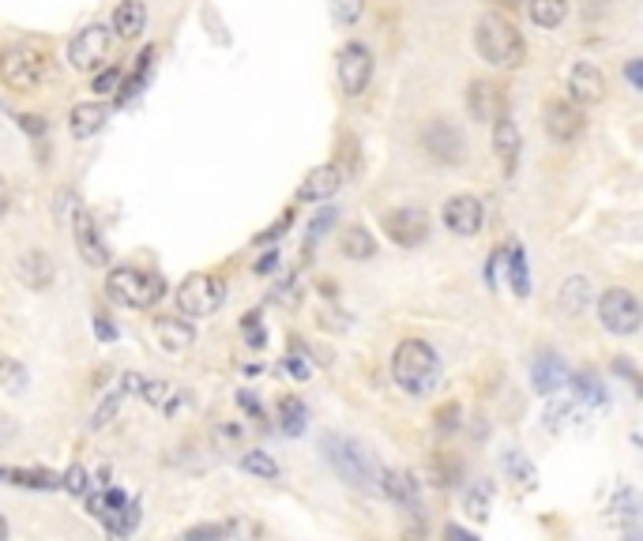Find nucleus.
<instances>
[{"instance_id":"46","label":"nucleus","mask_w":643,"mask_h":541,"mask_svg":"<svg viewBox=\"0 0 643 541\" xmlns=\"http://www.w3.org/2000/svg\"><path fill=\"white\" fill-rule=\"evenodd\" d=\"M290 226H294V211H286V215L275 218V222H271L264 233H256V241H252V245H275V241H279V237H283Z\"/></svg>"},{"instance_id":"21","label":"nucleus","mask_w":643,"mask_h":541,"mask_svg":"<svg viewBox=\"0 0 643 541\" xmlns=\"http://www.w3.org/2000/svg\"><path fill=\"white\" fill-rule=\"evenodd\" d=\"M106 106L102 102H79V106H72V113H68V132H72V140H91V136H98L102 132V124H106Z\"/></svg>"},{"instance_id":"44","label":"nucleus","mask_w":643,"mask_h":541,"mask_svg":"<svg viewBox=\"0 0 643 541\" xmlns=\"http://www.w3.org/2000/svg\"><path fill=\"white\" fill-rule=\"evenodd\" d=\"M335 218H339V211H335V207H324V211H316V218L309 222V248H313L316 241H320V237H324V233L335 226Z\"/></svg>"},{"instance_id":"48","label":"nucleus","mask_w":643,"mask_h":541,"mask_svg":"<svg viewBox=\"0 0 643 541\" xmlns=\"http://www.w3.org/2000/svg\"><path fill=\"white\" fill-rule=\"evenodd\" d=\"M283 369L290 372L294 380H309V376H313V365H309V361H305V357H301L298 350L283 357Z\"/></svg>"},{"instance_id":"47","label":"nucleus","mask_w":643,"mask_h":541,"mask_svg":"<svg viewBox=\"0 0 643 541\" xmlns=\"http://www.w3.org/2000/svg\"><path fill=\"white\" fill-rule=\"evenodd\" d=\"M117 83H121V68H102L95 76V83H91V91L95 94H113L117 91Z\"/></svg>"},{"instance_id":"56","label":"nucleus","mask_w":643,"mask_h":541,"mask_svg":"<svg viewBox=\"0 0 643 541\" xmlns=\"http://www.w3.org/2000/svg\"><path fill=\"white\" fill-rule=\"evenodd\" d=\"M444 538H448V541H478L474 534H467V530H459L455 523H452V526H444Z\"/></svg>"},{"instance_id":"31","label":"nucleus","mask_w":643,"mask_h":541,"mask_svg":"<svg viewBox=\"0 0 643 541\" xmlns=\"http://www.w3.org/2000/svg\"><path fill=\"white\" fill-rule=\"evenodd\" d=\"M568 380L576 387V402H580L583 410H587V406H606V399H610L595 372H576V376H568Z\"/></svg>"},{"instance_id":"59","label":"nucleus","mask_w":643,"mask_h":541,"mask_svg":"<svg viewBox=\"0 0 643 541\" xmlns=\"http://www.w3.org/2000/svg\"><path fill=\"white\" fill-rule=\"evenodd\" d=\"M625 541H643V538H640V530L632 526V530H628V534H625Z\"/></svg>"},{"instance_id":"34","label":"nucleus","mask_w":643,"mask_h":541,"mask_svg":"<svg viewBox=\"0 0 643 541\" xmlns=\"http://www.w3.org/2000/svg\"><path fill=\"white\" fill-rule=\"evenodd\" d=\"M241 470L245 474H252V478H264V481H275L283 470H279V463L267 455V451H260V448H252V451H245L241 455Z\"/></svg>"},{"instance_id":"41","label":"nucleus","mask_w":643,"mask_h":541,"mask_svg":"<svg viewBox=\"0 0 643 541\" xmlns=\"http://www.w3.org/2000/svg\"><path fill=\"white\" fill-rule=\"evenodd\" d=\"M241 327H245V342H249V346H256V350H264V346H267L264 316H260V312H245Z\"/></svg>"},{"instance_id":"22","label":"nucleus","mask_w":643,"mask_h":541,"mask_svg":"<svg viewBox=\"0 0 643 541\" xmlns=\"http://www.w3.org/2000/svg\"><path fill=\"white\" fill-rule=\"evenodd\" d=\"M140 395L151 402L155 410H162V414H177V410L189 402V391H185V387H177V384H170V380H143Z\"/></svg>"},{"instance_id":"16","label":"nucleus","mask_w":643,"mask_h":541,"mask_svg":"<svg viewBox=\"0 0 643 541\" xmlns=\"http://www.w3.org/2000/svg\"><path fill=\"white\" fill-rule=\"evenodd\" d=\"M568 91H572V102L580 106H598L606 98V76L598 72L595 64L580 61L572 72H568Z\"/></svg>"},{"instance_id":"42","label":"nucleus","mask_w":643,"mask_h":541,"mask_svg":"<svg viewBox=\"0 0 643 541\" xmlns=\"http://www.w3.org/2000/svg\"><path fill=\"white\" fill-rule=\"evenodd\" d=\"M433 421H437V433H455L459 421H463V406H459V402H444L437 414H433Z\"/></svg>"},{"instance_id":"8","label":"nucleus","mask_w":643,"mask_h":541,"mask_svg":"<svg viewBox=\"0 0 643 541\" xmlns=\"http://www.w3.org/2000/svg\"><path fill=\"white\" fill-rule=\"evenodd\" d=\"M598 320H602V327L610 335H636L643 320L640 301L628 290H606V294L598 297Z\"/></svg>"},{"instance_id":"2","label":"nucleus","mask_w":643,"mask_h":541,"mask_svg":"<svg viewBox=\"0 0 643 541\" xmlns=\"http://www.w3.org/2000/svg\"><path fill=\"white\" fill-rule=\"evenodd\" d=\"M392 380L403 387L407 395H414V399L429 395L440 380L437 350L422 339H403L392 354Z\"/></svg>"},{"instance_id":"9","label":"nucleus","mask_w":643,"mask_h":541,"mask_svg":"<svg viewBox=\"0 0 643 541\" xmlns=\"http://www.w3.org/2000/svg\"><path fill=\"white\" fill-rule=\"evenodd\" d=\"M339 83L350 98L365 94V87L373 83V49L361 46V42L339 49Z\"/></svg>"},{"instance_id":"6","label":"nucleus","mask_w":643,"mask_h":541,"mask_svg":"<svg viewBox=\"0 0 643 541\" xmlns=\"http://www.w3.org/2000/svg\"><path fill=\"white\" fill-rule=\"evenodd\" d=\"M226 301V282L219 275H192L177 286V309L192 316V320H204V316H215Z\"/></svg>"},{"instance_id":"1","label":"nucleus","mask_w":643,"mask_h":541,"mask_svg":"<svg viewBox=\"0 0 643 541\" xmlns=\"http://www.w3.org/2000/svg\"><path fill=\"white\" fill-rule=\"evenodd\" d=\"M320 451L328 466L346 481L354 485L361 493H380V470L384 466L373 459V451H365V444H358L354 436H343V433H324L320 436Z\"/></svg>"},{"instance_id":"53","label":"nucleus","mask_w":643,"mask_h":541,"mask_svg":"<svg viewBox=\"0 0 643 541\" xmlns=\"http://www.w3.org/2000/svg\"><path fill=\"white\" fill-rule=\"evenodd\" d=\"M95 331H98V339H102V342H113V339H117V327H113L110 320H106V316H95Z\"/></svg>"},{"instance_id":"55","label":"nucleus","mask_w":643,"mask_h":541,"mask_svg":"<svg viewBox=\"0 0 643 541\" xmlns=\"http://www.w3.org/2000/svg\"><path fill=\"white\" fill-rule=\"evenodd\" d=\"M12 211V192H8V181L0 177V218Z\"/></svg>"},{"instance_id":"30","label":"nucleus","mask_w":643,"mask_h":541,"mask_svg":"<svg viewBox=\"0 0 643 541\" xmlns=\"http://www.w3.org/2000/svg\"><path fill=\"white\" fill-rule=\"evenodd\" d=\"M305 425H309V406H305L298 395H286V399L279 402V429H283L286 436H301Z\"/></svg>"},{"instance_id":"37","label":"nucleus","mask_w":643,"mask_h":541,"mask_svg":"<svg viewBox=\"0 0 643 541\" xmlns=\"http://www.w3.org/2000/svg\"><path fill=\"white\" fill-rule=\"evenodd\" d=\"M0 384L8 387V391H27L31 376L23 369V361H16V357H0Z\"/></svg>"},{"instance_id":"15","label":"nucleus","mask_w":643,"mask_h":541,"mask_svg":"<svg viewBox=\"0 0 643 541\" xmlns=\"http://www.w3.org/2000/svg\"><path fill=\"white\" fill-rule=\"evenodd\" d=\"M16 275H19V282H23L27 290H49V286H53V279H57V263H53V256H49V252H42V248H31V252H23V256H19Z\"/></svg>"},{"instance_id":"4","label":"nucleus","mask_w":643,"mask_h":541,"mask_svg":"<svg viewBox=\"0 0 643 541\" xmlns=\"http://www.w3.org/2000/svg\"><path fill=\"white\" fill-rule=\"evenodd\" d=\"M106 294L121 309L143 312L166 297V279L155 275V271H143V267H113L110 279H106Z\"/></svg>"},{"instance_id":"33","label":"nucleus","mask_w":643,"mask_h":541,"mask_svg":"<svg viewBox=\"0 0 643 541\" xmlns=\"http://www.w3.org/2000/svg\"><path fill=\"white\" fill-rule=\"evenodd\" d=\"M504 256H508V279H512V290H516V297H527V294H531L527 252H523L519 245H508V248H504Z\"/></svg>"},{"instance_id":"24","label":"nucleus","mask_w":643,"mask_h":541,"mask_svg":"<svg viewBox=\"0 0 643 541\" xmlns=\"http://www.w3.org/2000/svg\"><path fill=\"white\" fill-rule=\"evenodd\" d=\"M380 493L392 496L395 504H407V508H418V478L407 474V470H380Z\"/></svg>"},{"instance_id":"17","label":"nucleus","mask_w":643,"mask_h":541,"mask_svg":"<svg viewBox=\"0 0 643 541\" xmlns=\"http://www.w3.org/2000/svg\"><path fill=\"white\" fill-rule=\"evenodd\" d=\"M343 181H346V173L339 170V166L324 162V166H316V170L305 173V181H301V188H298V200L301 203L331 200V196L343 188Z\"/></svg>"},{"instance_id":"50","label":"nucleus","mask_w":643,"mask_h":541,"mask_svg":"<svg viewBox=\"0 0 643 541\" xmlns=\"http://www.w3.org/2000/svg\"><path fill=\"white\" fill-rule=\"evenodd\" d=\"M613 372H617L621 380H628L632 387H640V372L632 365V357H613Z\"/></svg>"},{"instance_id":"58","label":"nucleus","mask_w":643,"mask_h":541,"mask_svg":"<svg viewBox=\"0 0 643 541\" xmlns=\"http://www.w3.org/2000/svg\"><path fill=\"white\" fill-rule=\"evenodd\" d=\"M493 4H501V8H516V4H523V0H493Z\"/></svg>"},{"instance_id":"40","label":"nucleus","mask_w":643,"mask_h":541,"mask_svg":"<svg viewBox=\"0 0 643 541\" xmlns=\"http://www.w3.org/2000/svg\"><path fill=\"white\" fill-rule=\"evenodd\" d=\"M365 12V0H331V19L343 23V27H354Z\"/></svg>"},{"instance_id":"11","label":"nucleus","mask_w":643,"mask_h":541,"mask_svg":"<svg viewBox=\"0 0 643 541\" xmlns=\"http://www.w3.org/2000/svg\"><path fill=\"white\" fill-rule=\"evenodd\" d=\"M440 218H444V226L455 233V237H474V233L482 230V222H486V207H482V200L478 196H452V200L444 203V211H440Z\"/></svg>"},{"instance_id":"26","label":"nucleus","mask_w":643,"mask_h":541,"mask_svg":"<svg viewBox=\"0 0 643 541\" xmlns=\"http://www.w3.org/2000/svg\"><path fill=\"white\" fill-rule=\"evenodd\" d=\"M155 331H158V342H162L166 350H173V354L189 350L192 342H196V327H192L189 320H181V316H162L155 324Z\"/></svg>"},{"instance_id":"52","label":"nucleus","mask_w":643,"mask_h":541,"mask_svg":"<svg viewBox=\"0 0 643 541\" xmlns=\"http://www.w3.org/2000/svg\"><path fill=\"white\" fill-rule=\"evenodd\" d=\"M625 76H628V83H632V91H643V61L640 57H632V61L625 64Z\"/></svg>"},{"instance_id":"32","label":"nucleus","mask_w":643,"mask_h":541,"mask_svg":"<svg viewBox=\"0 0 643 541\" xmlns=\"http://www.w3.org/2000/svg\"><path fill=\"white\" fill-rule=\"evenodd\" d=\"M4 481L12 485H23V489H57L61 478L46 470V466H27V470H4Z\"/></svg>"},{"instance_id":"18","label":"nucleus","mask_w":643,"mask_h":541,"mask_svg":"<svg viewBox=\"0 0 643 541\" xmlns=\"http://www.w3.org/2000/svg\"><path fill=\"white\" fill-rule=\"evenodd\" d=\"M467 109L478 124H493L501 113V87H493L489 79H474L471 91H467Z\"/></svg>"},{"instance_id":"43","label":"nucleus","mask_w":643,"mask_h":541,"mask_svg":"<svg viewBox=\"0 0 643 541\" xmlns=\"http://www.w3.org/2000/svg\"><path fill=\"white\" fill-rule=\"evenodd\" d=\"M467 515L471 519H486L489 515V485H478V489H467Z\"/></svg>"},{"instance_id":"51","label":"nucleus","mask_w":643,"mask_h":541,"mask_svg":"<svg viewBox=\"0 0 643 541\" xmlns=\"http://www.w3.org/2000/svg\"><path fill=\"white\" fill-rule=\"evenodd\" d=\"M19 128H23V132H31V136H46V117H38V113H23V117H19Z\"/></svg>"},{"instance_id":"7","label":"nucleus","mask_w":643,"mask_h":541,"mask_svg":"<svg viewBox=\"0 0 643 541\" xmlns=\"http://www.w3.org/2000/svg\"><path fill=\"white\" fill-rule=\"evenodd\" d=\"M110 46H113V31L110 23H91L68 42V64L76 72H95L102 68V61L110 57Z\"/></svg>"},{"instance_id":"25","label":"nucleus","mask_w":643,"mask_h":541,"mask_svg":"<svg viewBox=\"0 0 643 541\" xmlns=\"http://www.w3.org/2000/svg\"><path fill=\"white\" fill-rule=\"evenodd\" d=\"M151 64H155V46L143 49L140 57H136V68H132L128 76H121L117 91H113V94H117V106H128V102H132V98L143 91V83H147V76H151Z\"/></svg>"},{"instance_id":"57","label":"nucleus","mask_w":643,"mask_h":541,"mask_svg":"<svg viewBox=\"0 0 643 541\" xmlns=\"http://www.w3.org/2000/svg\"><path fill=\"white\" fill-rule=\"evenodd\" d=\"M0 541H8V519L0 515Z\"/></svg>"},{"instance_id":"19","label":"nucleus","mask_w":643,"mask_h":541,"mask_svg":"<svg viewBox=\"0 0 643 541\" xmlns=\"http://www.w3.org/2000/svg\"><path fill=\"white\" fill-rule=\"evenodd\" d=\"M531 380L538 395H557V391H565L568 384V365L557 354H542L531 365Z\"/></svg>"},{"instance_id":"12","label":"nucleus","mask_w":643,"mask_h":541,"mask_svg":"<svg viewBox=\"0 0 643 541\" xmlns=\"http://www.w3.org/2000/svg\"><path fill=\"white\" fill-rule=\"evenodd\" d=\"M422 147L429 151V158H437V162H444V166H452V162L463 158L467 140L459 136V128H455L452 121H433L422 132Z\"/></svg>"},{"instance_id":"27","label":"nucleus","mask_w":643,"mask_h":541,"mask_svg":"<svg viewBox=\"0 0 643 541\" xmlns=\"http://www.w3.org/2000/svg\"><path fill=\"white\" fill-rule=\"evenodd\" d=\"M527 16H531L534 27L553 31L568 19V0H527Z\"/></svg>"},{"instance_id":"38","label":"nucleus","mask_w":643,"mask_h":541,"mask_svg":"<svg viewBox=\"0 0 643 541\" xmlns=\"http://www.w3.org/2000/svg\"><path fill=\"white\" fill-rule=\"evenodd\" d=\"M181 541H230V523H196L181 534Z\"/></svg>"},{"instance_id":"23","label":"nucleus","mask_w":643,"mask_h":541,"mask_svg":"<svg viewBox=\"0 0 643 541\" xmlns=\"http://www.w3.org/2000/svg\"><path fill=\"white\" fill-rule=\"evenodd\" d=\"M143 27H147V8H143V0H121L117 12H113L110 31L117 34V38L132 42V38H140L143 34Z\"/></svg>"},{"instance_id":"28","label":"nucleus","mask_w":643,"mask_h":541,"mask_svg":"<svg viewBox=\"0 0 643 541\" xmlns=\"http://www.w3.org/2000/svg\"><path fill=\"white\" fill-rule=\"evenodd\" d=\"M591 305V282L583 279V275H572V279L561 286V312L565 316H583Z\"/></svg>"},{"instance_id":"35","label":"nucleus","mask_w":643,"mask_h":541,"mask_svg":"<svg viewBox=\"0 0 643 541\" xmlns=\"http://www.w3.org/2000/svg\"><path fill=\"white\" fill-rule=\"evenodd\" d=\"M610 508H613V515H617V519L628 526V530L640 523V496L632 493V489H617V493H613Z\"/></svg>"},{"instance_id":"54","label":"nucleus","mask_w":643,"mask_h":541,"mask_svg":"<svg viewBox=\"0 0 643 541\" xmlns=\"http://www.w3.org/2000/svg\"><path fill=\"white\" fill-rule=\"evenodd\" d=\"M275 267H279V252H267L264 260L256 263V275H271Z\"/></svg>"},{"instance_id":"10","label":"nucleus","mask_w":643,"mask_h":541,"mask_svg":"<svg viewBox=\"0 0 643 541\" xmlns=\"http://www.w3.org/2000/svg\"><path fill=\"white\" fill-rule=\"evenodd\" d=\"M384 233L399 248H418L429 237V215L422 207H395L384 215Z\"/></svg>"},{"instance_id":"20","label":"nucleus","mask_w":643,"mask_h":541,"mask_svg":"<svg viewBox=\"0 0 643 541\" xmlns=\"http://www.w3.org/2000/svg\"><path fill=\"white\" fill-rule=\"evenodd\" d=\"M519 151H523V136H519L516 121L497 117V121H493V155L504 162V173H516Z\"/></svg>"},{"instance_id":"29","label":"nucleus","mask_w":643,"mask_h":541,"mask_svg":"<svg viewBox=\"0 0 643 541\" xmlns=\"http://www.w3.org/2000/svg\"><path fill=\"white\" fill-rule=\"evenodd\" d=\"M346 260H373L377 256V241H373V233L365 230V226H350L343 230V241H339Z\"/></svg>"},{"instance_id":"14","label":"nucleus","mask_w":643,"mask_h":541,"mask_svg":"<svg viewBox=\"0 0 643 541\" xmlns=\"http://www.w3.org/2000/svg\"><path fill=\"white\" fill-rule=\"evenodd\" d=\"M583 132V109L576 102H549L546 106V136L553 143H572Z\"/></svg>"},{"instance_id":"49","label":"nucleus","mask_w":643,"mask_h":541,"mask_svg":"<svg viewBox=\"0 0 643 541\" xmlns=\"http://www.w3.org/2000/svg\"><path fill=\"white\" fill-rule=\"evenodd\" d=\"M237 406H241L245 414H252L256 421H264V406H260V399L252 395L249 387H241V391H237Z\"/></svg>"},{"instance_id":"3","label":"nucleus","mask_w":643,"mask_h":541,"mask_svg":"<svg viewBox=\"0 0 643 541\" xmlns=\"http://www.w3.org/2000/svg\"><path fill=\"white\" fill-rule=\"evenodd\" d=\"M474 49H478V57L486 64H493V68H519V64L527 61L523 34L504 16H497V12H486V16L478 19V27H474Z\"/></svg>"},{"instance_id":"5","label":"nucleus","mask_w":643,"mask_h":541,"mask_svg":"<svg viewBox=\"0 0 643 541\" xmlns=\"http://www.w3.org/2000/svg\"><path fill=\"white\" fill-rule=\"evenodd\" d=\"M46 79V53L31 42H16L0 53V83L8 91H34Z\"/></svg>"},{"instance_id":"36","label":"nucleus","mask_w":643,"mask_h":541,"mask_svg":"<svg viewBox=\"0 0 643 541\" xmlns=\"http://www.w3.org/2000/svg\"><path fill=\"white\" fill-rule=\"evenodd\" d=\"M504 470H508L519 485H527V489L538 485V470H534L531 459H527V455H519V451H508V455H504Z\"/></svg>"},{"instance_id":"45","label":"nucleus","mask_w":643,"mask_h":541,"mask_svg":"<svg viewBox=\"0 0 643 541\" xmlns=\"http://www.w3.org/2000/svg\"><path fill=\"white\" fill-rule=\"evenodd\" d=\"M61 489H68L72 496H87V470H83L79 463H72L61 474Z\"/></svg>"},{"instance_id":"13","label":"nucleus","mask_w":643,"mask_h":541,"mask_svg":"<svg viewBox=\"0 0 643 541\" xmlns=\"http://www.w3.org/2000/svg\"><path fill=\"white\" fill-rule=\"evenodd\" d=\"M72 230H76V248L83 263H91V267H106L110 263V252L102 245V233H98L95 218H91L87 207H79L76 215H72Z\"/></svg>"},{"instance_id":"39","label":"nucleus","mask_w":643,"mask_h":541,"mask_svg":"<svg viewBox=\"0 0 643 541\" xmlns=\"http://www.w3.org/2000/svg\"><path fill=\"white\" fill-rule=\"evenodd\" d=\"M546 421H549V429H565V425H572V421H583L580 418V402L572 399V402H553L549 406V414H546Z\"/></svg>"}]
</instances>
